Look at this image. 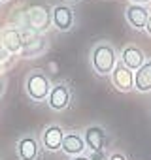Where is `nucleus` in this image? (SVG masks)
I'll return each mask as SVG.
<instances>
[{
    "mask_svg": "<svg viewBox=\"0 0 151 160\" xmlns=\"http://www.w3.org/2000/svg\"><path fill=\"white\" fill-rule=\"evenodd\" d=\"M91 62L96 73L100 75H108L113 72L115 64H117V53L115 47L108 42H100L95 45L93 53H91Z\"/></svg>",
    "mask_w": 151,
    "mask_h": 160,
    "instance_id": "f257e3e1",
    "label": "nucleus"
},
{
    "mask_svg": "<svg viewBox=\"0 0 151 160\" xmlns=\"http://www.w3.org/2000/svg\"><path fill=\"white\" fill-rule=\"evenodd\" d=\"M25 23H27V28L34 30V32H44L49 28V25L53 23L51 21V10L45 2H34L29 4V8L25 10Z\"/></svg>",
    "mask_w": 151,
    "mask_h": 160,
    "instance_id": "f03ea898",
    "label": "nucleus"
},
{
    "mask_svg": "<svg viewBox=\"0 0 151 160\" xmlns=\"http://www.w3.org/2000/svg\"><path fill=\"white\" fill-rule=\"evenodd\" d=\"M25 91H27V94H29L34 102H44V100L49 96L51 83H49L47 75H45L42 70H32V72L27 75Z\"/></svg>",
    "mask_w": 151,
    "mask_h": 160,
    "instance_id": "7ed1b4c3",
    "label": "nucleus"
},
{
    "mask_svg": "<svg viewBox=\"0 0 151 160\" xmlns=\"http://www.w3.org/2000/svg\"><path fill=\"white\" fill-rule=\"evenodd\" d=\"M70 98H72L70 87H68L66 83H59V85L51 87L49 96H47V102H49V108H51V109H55V111H62V109L68 108Z\"/></svg>",
    "mask_w": 151,
    "mask_h": 160,
    "instance_id": "20e7f679",
    "label": "nucleus"
},
{
    "mask_svg": "<svg viewBox=\"0 0 151 160\" xmlns=\"http://www.w3.org/2000/svg\"><path fill=\"white\" fill-rule=\"evenodd\" d=\"M21 38H23V53L29 58L34 57V55H40L45 49V38L40 36V32H34V30L27 28L21 34Z\"/></svg>",
    "mask_w": 151,
    "mask_h": 160,
    "instance_id": "39448f33",
    "label": "nucleus"
},
{
    "mask_svg": "<svg viewBox=\"0 0 151 160\" xmlns=\"http://www.w3.org/2000/svg\"><path fill=\"white\" fill-rule=\"evenodd\" d=\"M51 21L53 25L57 27V30L60 32H68L72 27H74V10L70 6H55L51 10Z\"/></svg>",
    "mask_w": 151,
    "mask_h": 160,
    "instance_id": "423d86ee",
    "label": "nucleus"
},
{
    "mask_svg": "<svg viewBox=\"0 0 151 160\" xmlns=\"http://www.w3.org/2000/svg\"><path fill=\"white\" fill-rule=\"evenodd\" d=\"M112 81H113V85H115L119 91L127 92V91L134 89V73H132V70H128L127 66L115 64V68H113V72H112Z\"/></svg>",
    "mask_w": 151,
    "mask_h": 160,
    "instance_id": "0eeeda50",
    "label": "nucleus"
},
{
    "mask_svg": "<svg viewBox=\"0 0 151 160\" xmlns=\"http://www.w3.org/2000/svg\"><path fill=\"white\" fill-rule=\"evenodd\" d=\"M125 17L127 21L130 23V27L134 28H145L147 21H149V12L145 6H140V4H130L127 10H125Z\"/></svg>",
    "mask_w": 151,
    "mask_h": 160,
    "instance_id": "6e6552de",
    "label": "nucleus"
},
{
    "mask_svg": "<svg viewBox=\"0 0 151 160\" xmlns=\"http://www.w3.org/2000/svg\"><path fill=\"white\" fill-rule=\"evenodd\" d=\"M60 149H62L68 156H78V154H81L83 149H85V139H83V136L78 134V132H68V134H64V138H62Z\"/></svg>",
    "mask_w": 151,
    "mask_h": 160,
    "instance_id": "1a4fd4ad",
    "label": "nucleus"
},
{
    "mask_svg": "<svg viewBox=\"0 0 151 160\" xmlns=\"http://www.w3.org/2000/svg\"><path fill=\"white\" fill-rule=\"evenodd\" d=\"M121 64L123 66H127L128 70H138L143 62H145V55H143V51L140 49V47H136V45H127L125 49H123V53H121Z\"/></svg>",
    "mask_w": 151,
    "mask_h": 160,
    "instance_id": "9d476101",
    "label": "nucleus"
},
{
    "mask_svg": "<svg viewBox=\"0 0 151 160\" xmlns=\"http://www.w3.org/2000/svg\"><path fill=\"white\" fill-rule=\"evenodd\" d=\"M83 139H85V145L91 151H95V152L96 151H102V147L106 143V130L102 126H98V124H93V126H89L85 130Z\"/></svg>",
    "mask_w": 151,
    "mask_h": 160,
    "instance_id": "9b49d317",
    "label": "nucleus"
},
{
    "mask_svg": "<svg viewBox=\"0 0 151 160\" xmlns=\"http://www.w3.org/2000/svg\"><path fill=\"white\" fill-rule=\"evenodd\" d=\"M62 138H64V132L59 124H51L44 130L42 134V145L47 149V151H57L60 149L62 145Z\"/></svg>",
    "mask_w": 151,
    "mask_h": 160,
    "instance_id": "f8f14e48",
    "label": "nucleus"
},
{
    "mask_svg": "<svg viewBox=\"0 0 151 160\" xmlns=\"http://www.w3.org/2000/svg\"><path fill=\"white\" fill-rule=\"evenodd\" d=\"M17 156L21 160H36L38 158V141L34 136H23L17 141Z\"/></svg>",
    "mask_w": 151,
    "mask_h": 160,
    "instance_id": "ddd939ff",
    "label": "nucleus"
},
{
    "mask_svg": "<svg viewBox=\"0 0 151 160\" xmlns=\"http://www.w3.org/2000/svg\"><path fill=\"white\" fill-rule=\"evenodd\" d=\"M134 89L140 92H151V60H145L134 73Z\"/></svg>",
    "mask_w": 151,
    "mask_h": 160,
    "instance_id": "4468645a",
    "label": "nucleus"
},
{
    "mask_svg": "<svg viewBox=\"0 0 151 160\" xmlns=\"http://www.w3.org/2000/svg\"><path fill=\"white\" fill-rule=\"evenodd\" d=\"M2 45L10 53H19L23 51V38L17 28H6L2 32Z\"/></svg>",
    "mask_w": 151,
    "mask_h": 160,
    "instance_id": "2eb2a0df",
    "label": "nucleus"
},
{
    "mask_svg": "<svg viewBox=\"0 0 151 160\" xmlns=\"http://www.w3.org/2000/svg\"><path fill=\"white\" fill-rule=\"evenodd\" d=\"M110 160H127V156L123 152H113V154H110Z\"/></svg>",
    "mask_w": 151,
    "mask_h": 160,
    "instance_id": "dca6fc26",
    "label": "nucleus"
},
{
    "mask_svg": "<svg viewBox=\"0 0 151 160\" xmlns=\"http://www.w3.org/2000/svg\"><path fill=\"white\" fill-rule=\"evenodd\" d=\"M72 160H91V156H85V154H78V156H74Z\"/></svg>",
    "mask_w": 151,
    "mask_h": 160,
    "instance_id": "f3484780",
    "label": "nucleus"
},
{
    "mask_svg": "<svg viewBox=\"0 0 151 160\" xmlns=\"http://www.w3.org/2000/svg\"><path fill=\"white\" fill-rule=\"evenodd\" d=\"M145 30H147V34L151 36V15H149V21H147V25H145Z\"/></svg>",
    "mask_w": 151,
    "mask_h": 160,
    "instance_id": "a211bd4d",
    "label": "nucleus"
},
{
    "mask_svg": "<svg viewBox=\"0 0 151 160\" xmlns=\"http://www.w3.org/2000/svg\"><path fill=\"white\" fill-rule=\"evenodd\" d=\"M132 2H134V4H140V6H142V4H147L149 0H132Z\"/></svg>",
    "mask_w": 151,
    "mask_h": 160,
    "instance_id": "6ab92c4d",
    "label": "nucleus"
},
{
    "mask_svg": "<svg viewBox=\"0 0 151 160\" xmlns=\"http://www.w3.org/2000/svg\"><path fill=\"white\" fill-rule=\"evenodd\" d=\"M2 91H4V81L0 79V94H2Z\"/></svg>",
    "mask_w": 151,
    "mask_h": 160,
    "instance_id": "aec40b11",
    "label": "nucleus"
},
{
    "mask_svg": "<svg viewBox=\"0 0 151 160\" xmlns=\"http://www.w3.org/2000/svg\"><path fill=\"white\" fill-rule=\"evenodd\" d=\"M2 2H8V0H2Z\"/></svg>",
    "mask_w": 151,
    "mask_h": 160,
    "instance_id": "412c9836",
    "label": "nucleus"
}]
</instances>
